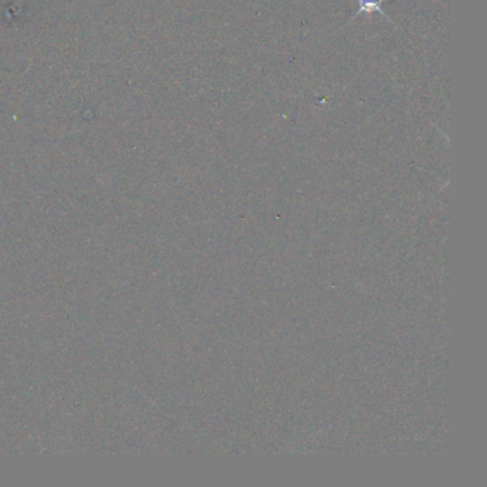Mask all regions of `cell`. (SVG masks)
<instances>
[{
  "mask_svg": "<svg viewBox=\"0 0 487 487\" xmlns=\"http://www.w3.org/2000/svg\"><path fill=\"white\" fill-rule=\"evenodd\" d=\"M357 4H359V9L357 12L355 13V16L352 18V20L360 15H370L373 12H377L378 15H382L388 19L385 11L382 9V4H383V0H357Z\"/></svg>",
  "mask_w": 487,
  "mask_h": 487,
  "instance_id": "6da1fadb",
  "label": "cell"
}]
</instances>
